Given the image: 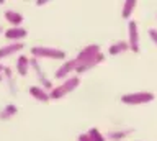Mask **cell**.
<instances>
[{"label":"cell","instance_id":"1","mask_svg":"<svg viewBox=\"0 0 157 141\" xmlns=\"http://www.w3.org/2000/svg\"><path fill=\"white\" fill-rule=\"evenodd\" d=\"M78 84H80V79H78V76L67 77V79L64 80L61 85L52 87V90H49V99H52V100L62 99L64 95H67V94H71L72 90H75L77 87H78Z\"/></svg>","mask_w":157,"mask_h":141},{"label":"cell","instance_id":"2","mask_svg":"<svg viewBox=\"0 0 157 141\" xmlns=\"http://www.w3.org/2000/svg\"><path fill=\"white\" fill-rule=\"evenodd\" d=\"M29 53L36 59H43V57H46V59H64L66 57V53L62 49L51 48V46H33Z\"/></svg>","mask_w":157,"mask_h":141},{"label":"cell","instance_id":"3","mask_svg":"<svg viewBox=\"0 0 157 141\" xmlns=\"http://www.w3.org/2000/svg\"><path fill=\"white\" fill-rule=\"evenodd\" d=\"M152 100H154L152 92H131V94H124L121 97V102L126 105H142L149 104Z\"/></svg>","mask_w":157,"mask_h":141},{"label":"cell","instance_id":"4","mask_svg":"<svg viewBox=\"0 0 157 141\" xmlns=\"http://www.w3.org/2000/svg\"><path fill=\"white\" fill-rule=\"evenodd\" d=\"M100 53H101V49H100V46H98V45H88V46H85V48H83V49L77 54V57H75V66L92 61L93 57H97Z\"/></svg>","mask_w":157,"mask_h":141},{"label":"cell","instance_id":"5","mask_svg":"<svg viewBox=\"0 0 157 141\" xmlns=\"http://www.w3.org/2000/svg\"><path fill=\"white\" fill-rule=\"evenodd\" d=\"M128 45L132 53H139V31L134 20H129L128 23Z\"/></svg>","mask_w":157,"mask_h":141},{"label":"cell","instance_id":"6","mask_svg":"<svg viewBox=\"0 0 157 141\" xmlns=\"http://www.w3.org/2000/svg\"><path fill=\"white\" fill-rule=\"evenodd\" d=\"M29 66H31L33 71L36 72V77L39 79V82H41V87H43V89L52 90V82L48 79L46 74H44L43 67H41V64H39V59H36V57H31V59H29Z\"/></svg>","mask_w":157,"mask_h":141},{"label":"cell","instance_id":"7","mask_svg":"<svg viewBox=\"0 0 157 141\" xmlns=\"http://www.w3.org/2000/svg\"><path fill=\"white\" fill-rule=\"evenodd\" d=\"M25 48L23 41H15V43H8L5 46H0V59H5V57L15 54V53H20Z\"/></svg>","mask_w":157,"mask_h":141},{"label":"cell","instance_id":"8","mask_svg":"<svg viewBox=\"0 0 157 141\" xmlns=\"http://www.w3.org/2000/svg\"><path fill=\"white\" fill-rule=\"evenodd\" d=\"M28 35V31H26V28H23V26H10L7 31H5V38L7 40H12V43L15 41H21L23 38H26Z\"/></svg>","mask_w":157,"mask_h":141},{"label":"cell","instance_id":"9","mask_svg":"<svg viewBox=\"0 0 157 141\" xmlns=\"http://www.w3.org/2000/svg\"><path fill=\"white\" fill-rule=\"evenodd\" d=\"M101 61H105V54L103 53H100L97 57H93L92 61H88V62H83V64H77L75 66V72L77 74H83V72H87V71H90L93 69L95 66H98Z\"/></svg>","mask_w":157,"mask_h":141},{"label":"cell","instance_id":"10","mask_svg":"<svg viewBox=\"0 0 157 141\" xmlns=\"http://www.w3.org/2000/svg\"><path fill=\"white\" fill-rule=\"evenodd\" d=\"M72 71H75V59H69L66 61L64 64L59 67V69L56 71V79H67L69 74H71Z\"/></svg>","mask_w":157,"mask_h":141},{"label":"cell","instance_id":"11","mask_svg":"<svg viewBox=\"0 0 157 141\" xmlns=\"http://www.w3.org/2000/svg\"><path fill=\"white\" fill-rule=\"evenodd\" d=\"M29 94L33 99H36L38 102H49V92L46 89H43L41 85H31L29 87Z\"/></svg>","mask_w":157,"mask_h":141},{"label":"cell","instance_id":"12","mask_svg":"<svg viewBox=\"0 0 157 141\" xmlns=\"http://www.w3.org/2000/svg\"><path fill=\"white\" fill-rule=\"evenodd\" d=\"M5 20L12 26H20L23 23V15L17 10H7L5 12Z\"/></svg>","mask_w":157,"mask_h":141},{"label":"cell","instance_id":"13","mask_svg":"<svg viewBox=\"0 0 157 141\" xmlns=\"http://www.w3.org/2000/svg\"><path fill=\"white\" fill-rule=\"evenodd\" d=\"M29 57L28 56H18V59H17V72L20 76H26L28 74V71H29Z\"/></svg>","mask_w":157,"mask_h":141},{"label":"cell","instance_id":"14","mask_svg":"<svg viewBox=\"0 0 157 141\" xmlns=\"http://www.w3.org/2000/svg\"><path fill=\"white\" fill-rule=\"evenodd\" d=\"M129 49V45H128V41H118V43H113V45L110 46V49H108V53H110L111 56H116V54H121V53H124Z\"/></svg>","mask_w":157,"mask_h":141},{"label":"cell","instance_id":"15","mask_svg":"<svg viewBox=\"0 0 157 141\" xmlns=\"http://www.w3.org/2000/svg\"><path fill=\"white\" fill-rule=\"evenodd\" d=\"M134 7H136V0H126L124 5H123V10H121V17L124 18V20H129Z\"/></svg>","mask_w":157,"mask_h":141},{"label":"cell","instance_id":"16","mask_svg":"<svg viewBox=\"0 0 157 141\" xmlns=\"http://www.w3.org/2000/svg\"><path fill=\"white\" fill-rule=\"evenodd\" d=\"M17 112H18V108H17L13 104L5 105V108L0 110V120H8V118H12V116L17 113Z\"/></svg>","mask_w":157,"mask_h":141},{"label":"cell","instance_id":"17","mask_svg":"<svg viewBox=\"0 0 157 141\" xmlns=\"http://www.w3.org/2000/svg\"><path fill=\"white\" fill-rule=\"evenodd\" d=\"M131 133V130H121V131H110L108 133V138L110 139H115V141H120L123 138H126L128 135Z\"/></svg>","mask_w":157,"mask_h":141},{"label":"cell","instance_id":"18","mask_svg":"<svg viewBox=\"0 0 157 141\" xmlns=\"http://www.w3.org/2000/svg\"><path fill=\"white\" fill-rule=\"evenodd\" d=\"M87 135H88V138H90L92 141H105V136H103L97 128H90Z\"/></svg>","mask_w":157,"mask_h":141},{"label":"cell","instance_id":"19","mask_svg":"<svg viewBox=\"0 0 157 141\" xmlns=\"http://www.w3.org/2000/svg\"><path fill=\"white\" fill-rule=\"evenodd\" d=\"M149 36H151V40L157 45V30H154V28H152V30H149Z\"/></svg>","mask_w":157,"mask_h":141},{"label":"cell","instance_id":"20","mask_svg":"<svg viewBox=\"0 0 157 141\" xmlns=\"http://www.w3.org/2000/svg\"><path fill=\"white\" fill-rule=\"evenodd\" d=\"M78 141H92V139L88 138V135L85 133V135H80V136H78Z\"/></svg>","mask_w":157,"mask_h":141},{"label":"cell","instance_id":"21","mask_svg":"<svg viewBox=\"0 0 157 141\" xmlns=\"http://www.w3.org/2000/svg\"><path fill=\"white\" fill-rule=\"evenodd\" d=\"M3 69H5V66L2 64V62H0V74H2V72H3Z\"/></svg>","mask_w":157,"mask_h":141},{"label":"cell","instance_id":"22","mask_svg":"<svg viewBox=\"0 0 157 141\" xmlns=\"http://www.w3.org/2000/svg\"><path fill=\"white\" fill-rule=\"evenodd\" d=\"M2 79H3V76H2V74H0V80H2Z\"/></svg>","mask_w":157,"mask_h":141},{"label":"cell","instance_id":"23","mask_svg":"<svg viewBox=\"0 0 157 141\" xmlns=\"http://www.w3.org/2000/svg\"><path fill=\"white\" fill-rule=\"evenodd\" d=\"M0 33H2V26H0Z\"/></svg>","mask_w":157,"mask_h":141}]
</instances>
